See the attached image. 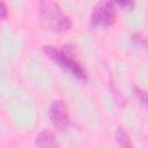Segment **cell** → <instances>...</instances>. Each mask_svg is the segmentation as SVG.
<instances>
[{
	"label": "cell",
	"instance_id": "obj_9",
	"mask_svg": "<svg viewBox=\"0 0 148 148\" xmlns=\"http://www.w3.org/2000/svg\"><path fill=\"white\" fill-rule=\"evenodd\" d=\"M117 5L120 6V7H126V8L131 9V8L134 6V2H132V1H127V2H117Z\"/></svg>",
	"mask_w": 148,
	"mask_h": 148
},
{
	"label": "cell",
	"instance_id": "obj_5",
	"mask_svg": "<svg viewBox=\"0 0 148 148\" xmlns=\"http://www.w3.org/2000/svg\"><path fill=\"white\" fill-rule=\"evenodd\" d=\"M36 147L37 148H61L54 134L47 130H44L38 133L36 136Z\"/></svg>",
	"mask_w": 148,
	"mask_h": 148
},
{
	"label": "cell",
	"instance_id": "obj_6",
	"mask_svg": "<svg viewBox=\"0 0 148 148\" xmlns=\"http://www.w3.org/2000/svg\"><path fill=\"white\" fill-rule=\"evenodd\" d=\"M116 140L117 143L120 148H134L131 136L128 135V133L123 128V127H118L116 131Z\"/></svg>",
	"mask_w": 148,
	"mask_h": 148
},
{
	"label": "cell",
	"instance_id": "obj_1",
	"mask_svg": "<svg viewBox=\"0 0 148 148\" xmlns=\"http://www.w3.org/2000/svg\"><path fill=\"white\" fill-rule=\"evenodd\" d=\"M39 21L42 25L56 32H62L72 27V20L66 15L61 7L53 1H40L39 3Z\"/></svg>",
	"mask_w": 148,
	"mask_h": 148
},
{
	"label": "cell",
	"instance_id": "obj_4",
	"mask_svg": "<svg viewBox=\"0 0 148 148\" xmlns=\"http://www.w3.org/2000/svg\"><path fill=\"white\" fill-rule=\"evenodd\" d=\"M49 118H50V121L52 123V125L56 128L61 130V131L66 130L71 124L67 106L60 99L53 101L51 103V105L49 108Z\"/></svg>",
	"mask_w": 148,
	"mask_h": 148
},
{
	"label": "cell",
	"instance_id": "obj_3",
	"mask_svg": "<svg viewBox=\"0 0 148 148\" xmlns=\"http://www.w3.org/2000/svg\"><path fill=\"white\" fill-rule=\"evenodd\" d=\"M117 12L111 1H98L90 13V24L92 27H110L114 23Z\"/></svg>",
	"mask_w": 148,
	"mask_h": 148
},
{
	"label": "cell",
	"instance_id": "obj_8",
	"mask_svg": "<svg viewBox=\"0 0 148 148\" xmlns=\"http://www.w3.org/2000/svg\"><path fill=\"white\" fill-rule=\"evenodd\" d=\"M8 15V9H7V6L5 2L0 1V20H3L6 18Z\"/></svg>",
	"mask_w": 148,
	"mask_h": 148
},
{
	"label": "cell",
	"instance_id": "obj_2",
	"mask_svg": "<svg viewBox=\"0 0 148 148\" xmlns=\"http://www.w3.org/2000/svg\"><path fill=\"white\" fill-rule=\"evenodd\" d=\"M44 53L56 64H58L61 68L69 72L72 75L80 80H87V73L86 69L82 67V65L77 61V59L74 57L72 49L64 47L62 50H58L53 47L52 45H45L43 47Z\"/></svg>",
	"mask_w": 148,
	"mask_h": 148
},
{
	"label": "cell",
	"instance_id": "obj_7",
	"mask_svg": "<svg viewBox=\"0 0 148 148\" xmlns=\"http://www.w3.org/2000/svg\"><path fill=\"white\" fill-rule=\"evenodd\" d=\"M134 91H135V95L139 97V99L143 103V104H146V101H147V94H146V91H143V90H141V89H139V88H134Z\"/></svg>",
	"mask_w": 148,
	"mask_h": 148
}]
</instances>
